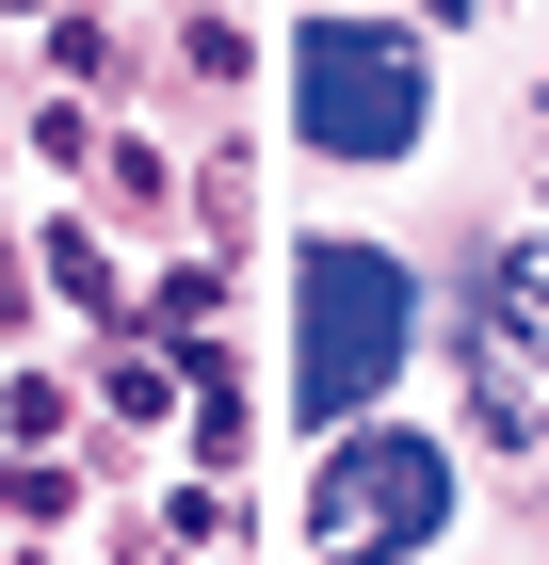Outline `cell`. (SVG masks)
<instances>
[{
  "mask_svg": "<svg viewBox=\"0 0 549 565\" xmlns=\"http://www.w3.org/2000/svg\"><path fill=\"white\" fill-rule=\"evenodd\" d=\"M436 17H485V0H436Z\"/></svg>",
  "mask_w": 549,
  "mask_h": 565,
  "instance_id": "5",
  "label": "cell"
},
{
  "mask_svg": "<svg viewBox=\"0 0 549 565\" xmlns=\"http://www.w3.org/2000/svg\"><path fill=\"white\" fill-rule=\"evenodd\" d=\"M404 323H421L404 259H372V243H307V307H292V388H307V420H356V404L404 372Z\"/></svg>",
  "mask_w": 549,
  "mask_h": 565,
  "instance_id": "1",
  "label": "cell"
},
{
  "mask_svg": "<svg viewBox=\"0 0 549 565\" xmlns=\"http://www.w3.org/2000/svg\"><path fill=\"white\" fill-rule=\"evenodd\" d=\"M436 518H453V452L436 436H339L324 484H307L324 565H404V550H436Z\"/></svg>",
  "mask_w": 549,
  "mask_h": 565,
  "instance_id": "3",
  "label": "cell"
},
{
  "mask_svg": "<svg viewBox=\"0 0 549 565\" xmlns=\"http://www.w3.org/2000/svg\"><path fill=\"white\" fill-rule=\"evenodd\" d=\"M502 323L549 355V243H517V259H502Z\"/></svg>",
  "mask_w": 549,
  "mask_h": 565,
  "instance_id": "4",
  "label": "cell"
},
{
  "mask_svg": "<svg viewBox=\"0 0 549 565\" xmlns=\"http://www.w3.org/2000/svg\"><path fill=\"white\" fill-rule=\"evenodd\" d=\"M292 114L324 162H404L421 146V49L372 33V17H324V33L292 49Z\"/></svg>",
  "mask_w": 549,
  "mask_h": 565,
  "instance_id": "2",
  "label": "cell"
}]
</instances>
